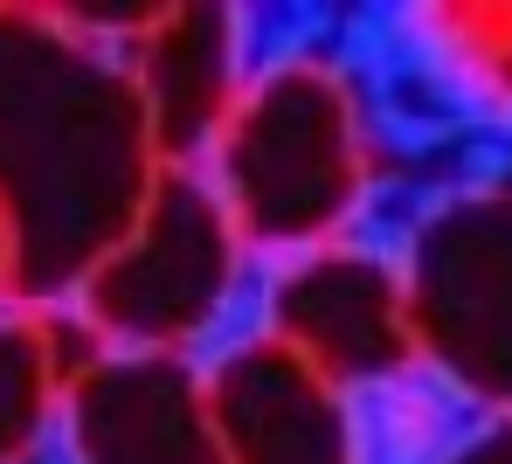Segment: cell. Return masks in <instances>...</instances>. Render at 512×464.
<instances>
[{
  "instance_id": "cell-1",
  "label": "cell",
  "mask_w": 512,
  "mask_h": 464,
  "mask_svg": "<svg viewBox=\"0 0 512 464\" xmlns=\"http://www.w3.org/2000/svg\"><path fill=\"white\" fill-rule=\"evenodd\" d=\"M146 104L70 7L0 0V236L7 305L56 312L160 181Z\"/></svg>"
},
{
  "instance_id": "cell-11",
  "label": "cell",
  "mask_w": 512,
  "mask_h": 464,
  "mask_svg": "<svg viewBox=\"0 0 512 464\" xmlns=\"http://www.w3.org/2000/svg\"><path fill=\"white\" fill-rule=\"evenodd\" d=\"M0 305H7V236H0Z\"/></svg>"
},
{
  "instance_id": "cell-7",
  "label": "cell",
  "mask_w": 512,
  "mask_h": 464,
  "mask_svg": "<svg viewBox=\"0 0 512 464\" xmlns=\"http://www.w3.org/2000/svg\"><path fill=\"white\" fill-rule=\"evenodd\" d=\"M201 381L229 464H367L353 395L305 368L284 340L250 333L215 368H201Z\"/></svg>"
},
{
  "instance_id": "cell-8",
  "label": "cell",
  "mask_w": 512,
  "mask_h": 464,
  "mask_svg": "<svg viewBox=\"0 0 512 464\" xmlns=\"http://www.w3.org/2000/svg\"><path fill=\"white\" fill-rule=\"evenodd\" d=\"M139 104H146V132L160 167H201L215 125L229 118L236 91L250 84L243 63V14L215 7V0H180L153 7V21L132 35L125 56Z\"/></svg>"
},
{
  "instance_id": "cell-3",
  "label": "cell",
  "mask_w": 512,
  "mask_h": 464,
  "mask_svg": "<svg viewBox=\"0 0 512 464\" xmlns=\"http://www.w3.org/2000/svg\"><path fill=\"white\" fill-rule=\"evenodd\" d=\"M243 236L194 167H167L132 229L70 291V326L97 354H187L243 291Z\"/></svg>"
},
{
  "instance_id": "cell-5",
  "label": "cell",
  "mask_w": 512,
  "mask_h": 464,
  "mask_svg": "<svg viewBox=\"0 0 512 464\" xmlns=\"http://www.w3.org/2000/svg\"><path fill=\"white\" fill-rule=\"evenodd\" d=\"M270 340H284L305 368H319L333 388H374L416 368L402 271L381 250L326 243L305 257H284L270 278Z\"/></svg>"
},
{
  "instance_id": "cell-10",
  "label": "cell",
  "mask_w": 512,
  "mask_h": 464,
  "mask_svg": "<svg viewBox=\"0 0 512 464\" xmlns=\"http://www.w3.org/2000/svg\"><path fill=\"white\" fill-rule=\"evenodd\" d=\"M450 464H512V416H499L492 430H478L464 451H450Z\"/></svg>"
},
{
  "instance_id": "cell-2",
  "label": "cell",
  "mask_w": 512,
  "mask_h": 464,
  "mask_svg": "<svg viewBox=\"0 0 512 464\" xmlns=\"http://www.w3.org/2000/svg\"><path fill=\"white\" fill-rule=\"evenodd\" d=\"M250 257H305L340 243L367 201V125L333 63L284 56L250 70L201 167Z\"/></svg>"
},
{
  "instance_id": "cell-6",
  "label": "cell",
  "mask_w": 512,
  "mask_h": 464,
  "mask_svg": "<svg viewBox=\"0 0 512 464\" xmlns=\"http://www.w3.org/2000/svg\"><path fill=\"white\" fill-rule=\"evenodd\" d=\"M70 464H229L187 354H90L56 402Z\"/></svg>"
},
{
  "instance_id": "cell-9",
  "label": "cell",
  "mask_w": 512,
  "mask_h": 464,
  "mask_svg": "<svg viewBox=\"0 0 512 464\" xmlns=\"http://www.w3.org/2000/svg\"><path fill=\"white\" fill-rule=\"evenodd\" d=\"M77 368H84V354H70L56 312L0 305V464H28L42 451L63 381Z\"/></svg>"
},
{
  "instance_id": "cell-4",
  "label": "cell",
  "mask_w": 512,
  "mask_h": 464,
  "mask_svg": "<svg viewBox=\"0 0 512 464\" xmlns=\"http://www.w3.org/2000/svg\"><path fill=\"white\" fill-rule=\"evenodd\" d=\"M395 271L416 361L457 395L512 416V187L436 201Z\"/></svg>"
}]
</instances>
